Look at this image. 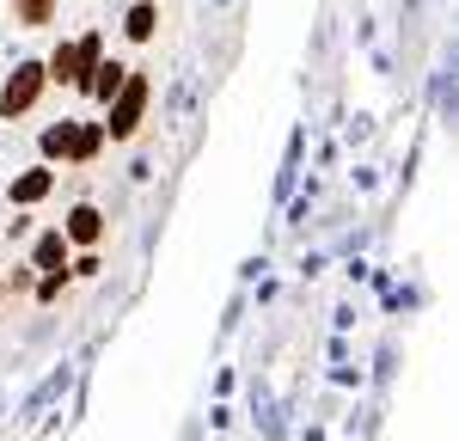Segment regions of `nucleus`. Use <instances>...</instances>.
Wrapping results in <instances>:
<instances>
[{
    "label": "nucleus",
    "mask_w": 459,
    "mask_h": 441,
    "mask_svg": "<svg viewBox=\"0 0 459 441\" xmlns=\"http://www.w3.org/2000/svg\"><path fill=\"white\" fill-rule=\"evenodd\" d=\"M147 110V80L142 74H123V86H117V110H110V135H135V123H142Z\"/></svg>",
    "instance_id": "f257e3e1"
},
{
    "label": "nucleus",
    "mask_w": 459,
    "mask_h": 441,
    "mask_svg": "<svg viewBox=\"0 0 459 441\" xmlns=\"http://www.w3.org/2000/svg\"><path fill=\"white\" fill-rule=\"evenodd\" d=\"M74 147V129L68 123H62V129H49V135H43V153H68Z\"/></svg>",
    "instance_id": "9b49d317"
},
{
    "label": "nucleus",
    "mask_w": 459,
    "mask_h": 441,
    "mask_svg": "<svg viewBox=\"0 0 459 441\" xmlns=\"http://www.w3.org/2000/svg\"><path fill=\"white\" fill-rule=\"evenodd\" d=\"M19 19L25 25H49V0H19Z\"/></svg>",
    "instance_id": "9d476101"
},
{
    "label": "nucleus",
    "mask_w": 459,
    "mask_h": 441,
    "mask_svg": "<svg viewBox=\"0 0 459 441\" xmlns=\"http://www.w3.org/2000/svg\"><path fill=\"white\" fill-rule=\"evenodd\" d=\"M68 153H74V160H92V153H99V129H74Z\"/></svg>",
    "instance_id": "1a4fd4ad"
},
{
    "label": "nucleus",
    "mask_w": 459,
    "mask_h": 441,
    "mask_svg": "<svg viewBox=\"0 0 459 441\" xmlns=\"http://www.w3.org/2000/svg\"><path fill=\"white\" fill-rule=\"evenodd\" d=\"M68 233L80 239V246H92V239L105 233V220H99V209H74V215H68Z\"/></svg>",
    "instance_id": "7ed1b4c3"
},
{
    "label": "nucleus",
    "mask_w": 459,
    "mask_h": 441,
    "mask_svg": "<svg viewBox=\"0 0 459 441\" xmlns=\"http://www.w3.org/2000/svg\"><path fill=\"white\" fill-rule=\"evenodd\" d=\"M49 68H56V80H80V49H56Z\"/></svg>",
    "instance_id": "6e6552de"
},
{
    "label": "nucleus",
    "mask_w": 459,
    "mask_h": 441,
    "mask_svg": "<svg viewBox=\"0 0 459 441\" xmlns=\"http://www.w3.org/2000/svg\"><path fill=\"white\" fill-rule=\"evenodd\" d=\"M37 92H43V68H37V62H25V68L6 80V92H0V110H6V117H19V110H31Z\"/></svg>",
    "instance_id": "f03ea898"
},
{
    "label": "nucleus",
    "mask_w": 459,
    "mask_h": 441,
    "mask_svg": "<svg viewBox=\"0 0 459 441\" xmlns=\"http://www.w3.org/2000/svg\"><path fill=\"white\" fill-rule=\"evenodd\" d=\"M153 25H160V19H153V6H135L123 31H129V37H153Z\"/></svg>",
    "instance_id": "0eeeda50"
},
{
    "label": "nucleus",
    "mask_w": 459,
    "mask_h": 441,
    "mask_svg": "<svg viewBox=\"0 0 459 441\" xmlns=\"http://www.w3.org/2000/svg\"><path fill=\"white\" fill-rule=\"evenodd\" d=\"M62 252H68L62 233H43V239H37V264H43V270H62Z\"/></svg>",
    "instance_id": "39448f33"
},
{
    "label": "nucleus",
    "mask_w": 459,
    "mask_h": 441,
    "mask_svg": "<svg viewBox=\"0 0 459 441\" xmlns=\"http://www.w3.org/2000/svg\"><path fill=\"white\" fill-rule=\"evenodd\" d=\"M92 74H99V80H92V92H99V99H110V92L123 86V74H129V68H117V62H105V68H92Z\"/></svg>",
    "instance_id": "423d86ee"
},
{
    "label": "nucleus",
    "mask_w": 459,
    "mask_h": 441,
    "mask_svg": "<svg viewBox=\"0 0 459 441\" xmlns=\"http://www.w3.org/2000/svg\"><path fill=\"white\" fill-rule=\"evenodd\" d=\"M43 190H49V172H25V178L13 184V203H37Z\"/></svg>",
    "instance_id": "20e7f679"
}]
</instances>
